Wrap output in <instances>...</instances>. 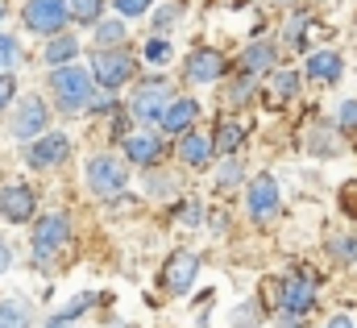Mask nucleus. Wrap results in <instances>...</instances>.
Here are the masks:
<instances>
[{"label": "nucleus", "instance_id": "31", "mask_svg": "<svg viewBox=\"0 0 357 328\" xmlns=\"http://www.w3.org/2000/svg\"><path fill=\"white\" fill-rule=\"evenodd\" d=\"M175 17H178V8H175V4H167V8H158V13H154V25L162 29V25H171Z\"/></svg>", "mask_w": 357, "mask_h": 328}, {"label": "nucleus", "instance_id": "36", "mask_svg": "<svg viewBox=\"0 0 357 328\" xmlns=\"http://www.w3.org/2000/svg\"><path fill=\"white\" fill-rule=\"evenodd\" d=\"M46 328H75V320H67V316H54Z\"/></svg>", "mask_w": 357, "mask_h": 328}, {"label": "nucleus", "instance_id": "16", "mask_svg": "<svg viewBox=\"0 0 357 328\" xmlns=\"http://www.w3.org/2000/svg\"><path fill=\"white\" fill-rule=\"evenodd\" d=\"M212 154H216V146H212V137H204V133H195V129H187V133H178V158L187 166H195V170H204V166L212 163Z\"/></svg>", "mask_w": 357, "mask_h": 328}, {"label": "nucleus", "instance_id": "34", "mask_svg": "<svg viewBox=\"0 0 357 328\" xmlns=\"http://www.w3.org/2000/svg\"><path fill=\"white\" fill-rule=\"evenodd\" d=\"M8 266H13V249H8V246H4V241H0V274H4Z\"/></svg>", "mask_w": 357, "mask_h": 328}, {"label": "nucleus", "instance_id": "18", "mask_svg": "<svg viewBox=\"0 0 357 328\" xmlns=\"http://www.w3.org/2000/svg\"><path fill=\"white\" fill-rule=\"evenodd\" d=\"M274 67H278V50H274L270 42L245 46V54H241V75H262V71H274Z\"/></svg>", "mask_w": 357, "mask_h": 328}, {"label": "nucleus", "instance_id": "26", "mask_svg": "<svg viewBox=\"0 0 357 328\" xmlns=\"http://www.w3.org/2000/svg\"><path fill=\"white\" fill-rule=\"evenodd\" d=\"M237 183H241V163L225 154V163H220V170H216V187L229 191V187H237Z\"/></svg>", "mask_w": 357, "mask_h": 328}, {"label": "nucleus", "instance_id": "3", "mask_svg": "<svg viewBox=\"0 0 357 328\" xmlns=\"http://www.w3.org/2000/svg\"><path fill=\"white\" fill-rule=\"evenodd\" d=\"M137 75V63L125 46H112V50H91V80L100 83L104 91H116Z\"/></svg>", "mask_w": 357, "mask_h": 328}, {"label": "nucleus", "instance_id": "24", "mask_svg": "<svg viewBox=\"0 0 357 328\" xmlns=\"http://www.w3.org/2000/svg\"><path fill=\"white\" fill-rule=\"evenodd\" d=\"M171 54H175V46H171V38L167 33H158V38H150L146 42V63H171Z\"/></svg>", "mask_w": 357, "mask_h": 328}, {"label": "nucleus", "instance_id": "9", "mask_svg": "<svg viewBox=\"0 0 357 328\" xmlns=\"http://www.w3.org/2000/svg\"><path fill=\"white\" fill-rule=\"evenodd\" d=\"M195 278H199V258H195L191 249H175V253L162 262V287H167L171 295H187V291L195 287Z\"/></svg>", "mask_w": 357, "mask_h": 328}, {"label": "nucleus", "instance_id": "6", "mask_svg": "<svg viewBox=\"0 0 357 328\" xmlns=\"http://www.w3.org/2000/svg\"><path fill=\"white\" fill-rule=\"evenodd\" d=\"M67 241H71V216L46 212V216L33 225V258H38V262H50L54 253H63Z\"/></svg>", "mask_w": 357, "mask_h": 328}, {"label": "nucleus", "instance_id": "35", "mask_svg": "<svg viewBox=\"0 0 357 328\" xmlns=\"http://www.w3.org/2000/svg\"><path fill=\"white\" fill-rule=\"evenodd\" d=\"M324 328H354V320H349V316H333Z\"/></svg>", "mask_w": 357, "mask_h": 328}, {"label": "nucleus", "instance_id": "17", "mask_svg": "<svg viewBox=\"0 0 357 328\" xmlns=\"http://www.w3.org/2000/svg\"><path fill=\"white\" fill-rule=\"evenodd\" d=\"M303 71L316 83H337L341 71H345V59H341L337 50H316V54H307V67H303Z\"/></svg>", "mask_w": 357, "mask_h": 328}, {"label": "nucleus", "instance_id": "20", "mask_svg": "<svg viewBox=\"0 0 357 328\" xmlns=\"http://www.w3.org/2000/svg\"><path fill=\"white\" fill-rule=\"evenodd\" d=\"M91 29H96V38H91V46H96V50L125 46V17H116V21H96Z\"/></svg>", "mask_w": 357, "mask_h": 328}, {"label": "nucleus", "instance_id": "7", "mask_svg": "<svg viewBox=\"0 0 357 328\" xmlns=\"http://www.w3.org/2000/svg\"><path fill=\"white\" fill-rule=\"evenodd\" d=\"M71 158V137L67 133H42V137H33V146L25 150V163L29 170H54V166H63Z\"/></svg>", "mask_w": 357, "mask_h": 328}, {"label": "nucleus", "instance_id": "5", "mask_svg": "<svg viewBox=\"0 0 357 328\" xmlns=\"http://www.w3.org/2000/svg\"><path fill=\"white\" fill-rule=\"evenodd\" d=\"M21 21L29 25V33L54 38V33H63V29H67V21H71V8H67V0H25V8H21Z\"/></svg>", "mask_w": 357, "mask_h": 328}, {"label": "nucleus", "instance_id": "14", "mask_svg": "<svg viewBox=\"0 0 357 328\" xmlns=\"http://www.w3.org/2000/svg\"><path fill=\"white\" fill-rule=\"evenodd\" d=\"M121 142H125V158L133 166H158L162 154H167L162 133H129V137H121Z\"/></svg>", "mask_w": 357, "mask_h": 328}, {"label": "nucleus", "instance_id": "27", "mask_svg": "<svg viewBox=\"0 0 357 328\" xmlns=\"http://www.w3.org/2000/svg\"><path fill=\"white\" fill-rule=\"evenodd\" d=\"M112 8H116V17H125V21H137V17H146V13L154 8V0H112Z\"/></svg>", "mask_w": 357, "mask_h": 328}, {"label": "nucleus", "instance_id": "4", "mask_svg": "<svg viewBox=\"0 0 357 328\" xmlns=\"http://www.w3.org/2000/svg\"><path fill=\"white\" fill-rule=\"evenodd\" d=\"M84 179H88V187L100 200H116L129 187V170H125L121 158H112V154H91L88 166H84Z\"/></svg>", "mask_w": 357, "mask_h": 328}, {"label": "nucleus", "instance_id": "33", "mask_svg": "<svg viewBox=\"0 0 357 328\" xmlns=\"http://www.w3.org/2000/svg\"><path fill=\"white\" fill-rule=\"evenodd\" d=\"M175 216L183 221V225H199V208H178Z\"/></svg>", "mask_w": 357, "mask_h": 328}, {"label": "nucleus", "instance_id": "10", "mask_svg": "<svg viewBox=\"0 0 357 328\" xmlns=\"http://www.w3.org/2000/svg\"><path fill=\"white\" fill-rule=\"evenodd\" d=\"M229 71V59L216 50V46H195L187 54V67H183V80L187 83H216Z\"/></svg>", "mask_w": 357, "mask_h": 328}, {"label": "nucleus", "instance_id": "11", "mask_svg": "<svg viewBox=\"0 0 357 328\" xmlns=\"http://www.w3.org/2000/svg\"><path fill=\"white\" fill-rule=\"evenodd\" d=\"M33 212H38V195H33L29 183H8V187H0V216H4L8 225H25Z\"/></svg>", "mask_w": 357, "mask_h": 328}, {"label": "nucleus", "instance_id": "25", "mask_svg": "<svg viewBox=\"0 0 357 328\" xmlns=\"http://www.w3.org/2000/svg\"><path fill=\"white\" fill-rule=\"evenodd\" d=\"M17 63H21V46H17V38L0 33V75H8Z\"/></svg>", "mask_w": 357, "mask_h": 328}, {"label": "nucleus", "instance_id": "22", "mask_svg": "<svg viewBox=\"0 0 357 328\" xmlns=\"http://www.w3.org/2000/svg\"><path fill=\"white\" fill-rule=\"evenodd\" d=\"M241 142H245V129H241L237 121H220V125H216V137H212L216 154H233Z\"/></svg>", "mask_w": 357, "mask_h": 328}, {"label": "nucleus", "instance_id": "37", "mask_svg": "<svg viewBox=\"0 0 357 328\" xmlns=\"http://www.w3.org/2000/svg\"><path fill=\"white\" fill-rule=\"evenodd\" d=\"M4 17H8V4H4V0H0V21H4Z\"/></svg>", "mask_w": 357, "mask_h": 328}, {"label": "nucleus", "instance_id": "28", "mask_svg": "<svg viewBox=\"0 0 357 328\" xmlns=\"http://www.w3.org/2000/svg\"><path fill=\"white\" fill-rule=\"evenodd\" d=\"M299 91V75L295 71H274V96L278 100H291Z\"/></svg>", "mask_w": 357, "mask_h": 328}, {"label": "nucleus", "instance_id": "38", "mask_svg": "<svg viewBox=\"0 0 357 328\" xmlns=\"http://www.w3.org/2000/svg\"><path fill=\"white\" fill-rule=\"evenodd\" d=\"M274 4H287V0H274Z\"/></svg>", "mask_w": 357, "mask_h": 328}, {"label": "nucleus", "instance_id": "23", "mask_svg": "<svg viewBox=\"0 0 357 328\" xmlns=\"http://www.w3.org/2000/svg\"><path fill=\"white\" fill-rule=\"evenodd\" d=\"M67 8H71V21H79V25H96L100 13H104V0H67Z\"/></svg>", "mask_w": 357, "mask_h": 328}, {"label": "nucleus", "instance_id": "13", "mask_svg": "<svg viewBox=\"0 0 357 328\" xmlns=\"http://www.w3.org/2000/svg\"><path fill=\"white\" fill-rule=\"evenodd\" d=\"M312 304H316V283H312L307 274L282 278V287H278V308H282V312L303 316V312H312Z\"/></svg>", "mask_w": 357, "mask_h": 328}, {"label": "nucleus", "instance_id": "21", "mask_svg": "<svg viewBox=\"0 0 357 328\" xmlns=\"http://www.w3.org/2000/svg\"><path fill=\"white\" fill-rule=\"evenodd\" d=\"M33 308L25 299H0V328H29Z\"/></svg>", "mask_w": 357, "mask_h": 328}, {"label": "nucleus", "instance_id": "15", "mask_svg": "<svg viewBox=\"0 0 357 328\" xmlns=\"http://www.w3.org/2000/svg\"><path fill=\"white\" fill-rule=\"evenodd\" d=\"M195 117H199V104L191 100V96H175L171 104H167V112H162V133H187L191 125H195Z\"/></svg>", "mask_w": 357, "mask_h": 328}, {"label": "nucleus", "instance_id": "30", "mask_svg": "<svg viewBox=\"0 0 357 328\" xmlns=\"http://www.w3.org/2000/svg\"><path fill=\"white\" fill-rule=\"evenodd\" d=\"M13 100H17V80H13V75H0V112H4Z\"/></svg>", "mask_w": 357, "mask_h": 328}, {"label": "nucleus", "instance_id": "1", "mask_svg": "<svg viewBox=\"0 0 357 328\" xmlns=\"http://www.w3.org/2000/svg\"><path fill=\"white\" fill-rule=\"evenodd\" d=\"M50 91L59 100L63 112H84L91 108V96H96V80H91V67L79 63H63L50 71Z\"/></svg>", "mask_w": 357, "mask_h": 328}, {"label": "nucleus", "instance_id": "2", "mask_svg": "<svg viewBox=\"0 0 357 328\" xmlns=\"http://www.w3.org/2000/svg\"><path fill=\"white\" fill-rule=\"evenodd\" d=\"M171 100H175L171 80H162V75H146V80L133 87V96H129V112H133L142 125H158Z\"/></svg>", "mask_w": 357, "mask_h": 328}, {"label": "nucleus", "instance_id": "8", "mask_svg": "<svg viewBox=\"0 0 357 328\" xmlns=\"http://www.w3.org/2000/svg\"><path fill=\"white\" fill-rule=\"evenodd\" d=\"M46 125H50V108H46V100L29 96V100L17 104V112H13V121H8V133H13L17 142H29V137H42Z\"/></svg>", "mask_w": 357, "mask_h": 328}, {"label": "nucleus", "instance_id": "12", "mask_svg": "<svg viewBox=\"0 0 357 328\" xmlns=\"http://www.w3.org/2000/svg\"><path fill=\"white\" fill-rule=\"evenodd\" d=\"M245 208L254 221H270L278 212V183L274 174H254L250 187H245Z\"/></svg>", "mask_w": 357, "mask_h": 328}, {"label": "nucleus", "instance_id": "29", "mask_svg": "<svg viewBox=\"0 0 357 328\" xmlns=\"http://www.w3.org/2000/svg\"><path fill=\"white\" fill-rule=\"evenodd\" d=\"M337 125H341V129H357V100H345V104H341Z\"/></svg>", "mask_w": 357, "mask_h": 328}, {"label": "nucleus", "instance_id": "19", "mask_svg": "<svg viewBox=\"0 0 357 328\" xmlns=\"http://www.w3.org/2000/svg\"><path fill=\"white\" fill-rule=\"evenodd\" d=\"M46 63L50 67H63V63H75L79 59V38H71V33H54L50 42H46Z\"/></svg>", "mask_w": 357, "mask_h": 328}, {"label": "nucleus", "instance_id": "32", "mask_svg": "<svg viewBox=\"0 0 357 328\" xmlns=\"http://www.w3.org/2000/svg\"><path fill=\"white\" fill-rule=\"evenodd\" d=\"M333 253H337V258H354L357 241H354V237H345V241H337V246H333Z\"/></svg>", "mask_w": 357, "mask_h": 328}]
</instances>
